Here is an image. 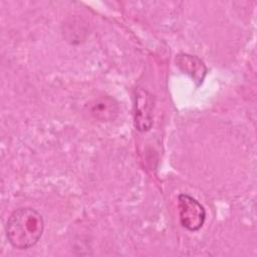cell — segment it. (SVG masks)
Returning <instances> with one entry per match:
<instances>
[{
    "instance_id": "cell-1",
    "label": "cell",
    "mask_w": 257,
    "mask_h": 257,
    "mask_svg": "<svg viewBox=\"0 0 257 257\" xmlns=\"http://www.w3.org/2000/svg\"><path fill=\"white\" fill-rule=\"evenodd\" d=\"M44 230L42 215L32 208H19L9 216L5 231L9 243L16 249L33 247L41 238Z\"/></svg>"
},
{
    "instance_id": "cell-2",
    "label": "cell",
    "mask_w": 257,
    "mask_h": 257,
    "mask_svg": "<svg viewBox=\"0 0 257 257\" xmlns=\"http://www.w3.org/2000/svg\"><path fill=\"white\" fill-rule=\"evenodd\" d=\"M178 202L181 225L192 232L200 230L206 220L204 207L188 194L179 195Z\"/></svg>"
},
{
    "instance_id": "cell-3",
    "label": "cell",
    "mask_w": 257,
    "mask_h": 257,
    "mask_svg": "<svg viewBox=\"0 0 257 257\" xmlns=\"http://www.w3.org/2000/svg\"><path fill=\"white\" fill-rule=\"evenodd\" d=\"M135 121L140 132L149 131L153 124L154 97L145 89L139 88L136 91Z\"/></svg>"
},
{
    "instance_id": "cell-4",
    "label": "cell",
    "mask_w": 257,
    "mask_h": 257,
    "mask_svg": "<svg viewBox=\"0 0 257 257\" xmlns=\"http://www.w3.org/2000/svg\"><path fill=\"white\" fill-rule=\"evenodd\" d=\"M176 63L183 72L189 74L193 78L197 86L202 84L207 74V67L198 56L180 53L176 57Z\"/></svg>"
},
{
    "instance_id": "cell-5",
    "label": "cell",
    "mask_w": 257,
    "mask_h": 257,
    "mask_svg": "<svg viewBox=\"0 0 257 257\" xmlns=\"http://www.w3.org/2000/svg\"><path fill=\"white\" fill-rule=\"evenodd\" d=\"M90 113L94 118L100 121H110L116 117L118 113V105L113 98L109 96H101L91 103Z\"/></svg>"
}]
</instances>
